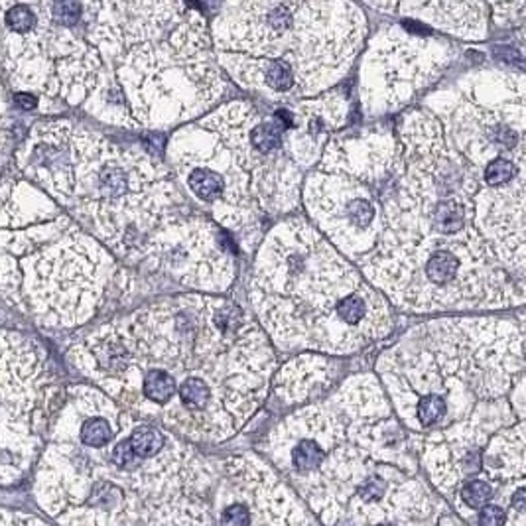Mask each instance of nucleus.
Segmentation results:
<instances>
[{
	"label": "nucleus",
	"instance_id": "f257e3e1",
	"mask_svg": "<svg viewBox=\"0 0 526 526\" xmlns=\"http://www.w3.org/2000/svg\"><path fill=\"white\" fill-rule=\"evenodd\" d=\"M483 164L428 106L402 116L379 182L381 223L357 264L408 312L503 310L525 302V185L491 190Z\"/></svg>",
	"mask_w": 526,
	"mask_h": 526
},
{
	"label": "nucleus",
	"instance_id": "f03ea898",
	"mask_svg": "<svg viewBox=\"0 0 526 526\" xmlns=\"http://www.w3.org/2000/svg\"><path fill=\"white\" fill-rule=\"evenodd\" d=\"M250 300L282 349L353 353L391 331V306L322 233L302 219L262 243Z\"/></svg>",
	"mask_w": 526,
	"mask_h": 526
},
{
	"label": "nucleus",
	"instance_id": "7ed1b4c3",
	"mask_svg": "<svg viewBox=\"0 0 526 526\" xmlns=\"http://www.w3.org/2000/svg\"><path fill=\"white\" fill-rule=\"evenodd\" d=\"M363 12L345 2H239L213 20L211 42L245 89L274 99L317 95L343 77L365 38Z\"/></svg>",
	"mask_w": 526,
	"mask_h": 526
},
{
	"label": "nucleus",
	"instance_id": "20e7f679",
	"mask_svg": "<svg viewBox=\"0 0 526 526\" xmlns=\"http://www.w3.org/2000/svg\"><path fill=\"white\" fill-rule=\"evenodd\" d=\"M109 34L93 30V42H113L134 116L164 126L201 115L225 93L213 61L211 36L201 14L185 4H106ZM125 97V99H126Z\"/></svg>",
	"mask_w": 526,
	"mask_h": 526
},
{
	"label": "nucleus",
	"instance_id": "39448f33",
	"mask_svg": "<svg viewBox=\"0 0 526 526\" xmlns=\"http://www.w3.org/2000/svg\"><path fill=\"white\" fill-rule=\"evenodd\" d=\"M450 49L444 42L412 36L406 30H383L365 56L361 71L365 106L379 113L410 101L446 69Z\"/></svg>",
	"mask_w": 526,
	"mask_h": 526
},
{
	"label": "nucleus",
	"instance_id": "423d86ee",
	"mask_svg": "<svg viewBox=\"0 0 526 526\" xmlns=\"http://www.w3.org/2000/svg\"><path fill=\"white\" fill-rule=\"evenodd\" d=\"M400 10H412L416 18L440 30H450L463 38H483L487 30L485 4L458 2H426V4H396Z\"/></svg>",
	"mask_w": 526,
	"mask_h": 526
},
{
	"label": "nucleus",
	"instance_id": "0eeeda50",
	"mask_svg": "<svg viewBox=\"0 0 526 526\" xmlns=\"http://www.w3.org/2000/svg\"><path fill=\"white\" fill-rule=\"evenodd\" d=\"M176 381L160 369H144L142 394L156 404H166L176 396Z\"/></svg>",
	"mask_w": 526,
	"mask_h": 526
},
{
	"label": "nucleus",
	"instance_id": "6e6552de",
	"mask_svg": "<svg viewBox=\"0 0 526 526\" xmlns=\"http://www.w3.org/2000/svg\"><path fill=\"white\" fill-rule=\"evenodd\" d=\"M4 24H6V28L12 34H18V36L32 34L36 30V26H38L36 6H28V4L8 6L6 14H4Z\"/></svg>",
	"mask_w": 526,
	"mask_h": 526
},
{
	"label": "nucleus",
	"instance_id": "1a4fd4ad",
	"mask_svg": "<svg viewBox=\"0 0 526 526\" xmlns=\"http://www.w3.org/2000/svg\"><path fill=\"white\" fill-rule=\"evenodd\" d=\"M130 446L138 458H152L164 448L162 432L156 430L152 426H140L130 436Z\"/></svg>",
	"mask_w": 526,
	"mask_h": 526
},
{
	"label": "nucleus",
	"instance_id": "9d476101",
	"mask_svg": "<svg viewBox=\"0 0 526 526\" xmlns=\"http://www.w3.org/2000/svg\"><path fill=\"white\" fill-rule=\"evenodd\" d=\"M113 438V428L105 418H89L81 426V441L91 448H103Z\"/></svg>",
	"mask_w": 526,
	"mask_h": 526
},
{
	"label": "nucleus",
	"instance_id": "9b49d317",
	"mask_svg": "<svg viewBox=\"0 0 526 526\" xmlns=\"http://www.w3.org/2000/svg\"><path fill=\"white\" fill-rule=\"evenodd\" d=\"M324 460V450L317 446V441L304 440L298 444L292 451V461L300 471H310L316 469Z\"/></svg>",
	"mask_w": 526,
	"mask_h": 526
},
{
	"label": "nucleus",
	"instance_id": "f8f14e48",
	"mask_svg": "<svg viewBox=\"0 0 526 526\" xmlns=\"http://www.w3.org/2000/svg\"><path fill=\"white\" fill-rule=\"evenodd\" d=\"M448 412L446 402L441 400L440 396L436 394H426L418 400L416 406V416L422 426H434L436 422H440L444 418V414Z\"/></svg>",
	"mask_w": 526,
	"mask_h": 526
},
{
	"label": "nucleus",
	"instance_id": "ddd939ff",
	"mask_svg": "<svg viewBox=\"0 0 526 526\" xmlns=\"http://www.w3.org/2000/svg\"><path fill=\"white\" fill-rule=\"evenodd\" d=\"M493 495V489L491 485H487L485 481H469L467 485L461 491V497H463V503L471 508H483L487 505V501Z\"/></svg>",
	"mask_w": 526,
	"mask_h": 526
},
{
	"label": "nucleus",
	"instance_id": "4468645a",
	"mask_svg": "<svg viewBox=\"0 0 526 526\" xmlns=\"http://www.w3.org/2000/svg\"><path fill=\"white\" fill-rule=\"evenodd\" d=\"M250 525V515L249 510L240 505H233L229 507L225 513H223V518H221V526H249Z\"/></svg>",
	"mask_w": 526,
	"mask_h": 526
},
{
	"label": "nucleus",
	"instance_id": "2eb2a0df",
	"mask_svg": "<svg viewBox=\"0 0 526 526\" xmlns=\"http://www.w3.org/2000/svg\"><path fill=\"white\" fill-rule=\"evenodd\" d=\"M505 510L495 505H485L479 513V526H503L505 525Z\"/></svg>",
	"mask_w": 526,
	"mask_h": 526
},
{
	"label": "nucleus",
	"instance_id": "dca6fc26",
	"mask_svg": "<svg viewBox=\"0 0 526 526\" xmlns=\"http://www.w3.org/2000/svg\"><path fill=\"white\" fill-rule=\"evenodd\" d=\"M134 458H136V453H134L130 441L125 440L121 441V444H116L115 450H113V461H115V465H118V467H128V465H133Z\"/></svg>",
	"mask_w": 526,
	"mask_h": 526
},
{
	"label": "nucleus",
	"instance_id": "f3484780",
	"mask_svg": "<svg viewBox=\"0 0 526 526\" xmlns=\"http://www.w3.org/2000/svg\"><path fill=\"white\" fill-rule=\"evenodd\" d=\"M359 493H361V497L367 499V501H374V499H381L384 493V483L379 477L369 479L367 483H365L363 487L359 489Z\"/></svg>",
	"mask_w": 526,
	"mask_h": 526
},
{
	"label": "nucleus",
	"instance_id": "a211bd4d",
	"mask_svg": "<svg viewBox=\"0 0 526 526\" xmlns=\"http://www.w3.org/2000/svg\"><path fill=\"white\" fill-rule=\"evenodd\" d=\"M14 103L22 111H32V109L38 106V97L28 95V93H18V95H14Z\"/></svg>",
	"mask_w": 526,
	"mask_h": 526
},
{
	"label": "nucleus",
	"instance_id": "6ab92c4d",
	"mask_svg": "<svg viewBox=\"0 0 526 526\" xmlns=\"http://www.w3.org/2000/svg\"><path fill=\"white\" fill-rule=\"evenodd\" d=\"M515 505H517L518 510H522L525 508V491L520 489L517 493V497H515Z\"/></svg>",
	"mask_w": 526,
	"mask_h": 526
}]
</instances>
